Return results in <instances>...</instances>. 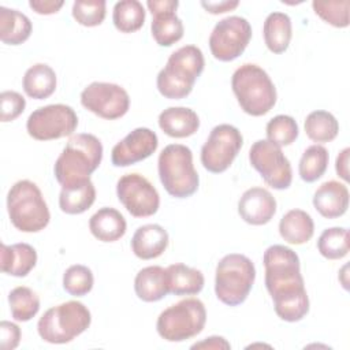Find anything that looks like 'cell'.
<instances>
[{"label":"cell","instance_id":"cell-1","mask_svg":"<svg viewBox=\"0 0 350 350\" xmlns=\"http://www.w3.org/2000/svg\"><path fill=\"white\" fill-rule=\"evenodd\" d=\"M265 287L273 301L276 314L288 323L302 320L309 312L298 254L283 245L269 246L262 256Z\"/></svg>","mask_w":350,"mask_h":350},{"label":"cell","instance_id":"cell-2","mask_svg":"<svg viewBox=\"0 0 350 350\" xmlns=\"http://www.w3.org/2000/svg\"><path fill=\"white\" fill-rule=\"evenodd\" d=\"M101 160L103 144L96 135L89 133L71 135L55 161V178L62 186L90 179Z\"/></svg>","mask_w":350,"mask_h":350},{"label":"cell","instance_id":"cell-3","mask_svg":"<svg viewBox=\"0 0 350 350\" xmlns=\"http://www.w3.org/2000/svg\"><path fill=\"white\" fill-rule=\"evenodd\" d=\"M205 59L196 45H185L172 52L164 68L157 74L156 85L160 94L170 100L187 97L202 74Z\"/></svg>","mask_w":350,"mask_h":350},{"label":"cell","instance_id":"cell-4","mask_svg":"<svg viewBox=\"0 0 350 350\" xmlns=\"http://www.w3.org/2000/svg\"><path fill=\"white\" fill-rule=\"evenodd\" d=\"M231 88L243 112L252 116L268 113L276 104V88L260 66L245 63L238 67L231 78Z\"/></svg>","mask_w":350,"mask_h":350},{"label":"cell","instance_id":"cell-5","mask_svg":"<svg viewBox=\"0 0 350 350\" xmlns=\"http://www.w3.org/2000/svg\"><path fill=\"white\" fill-rule=\"evenodd\" d=\"M7 211L12 226L22 232H38L51 220L41 190L29 179L18 180L11 186L7 194Z\"/></svg>","mask_w":350,"mask_h":350},{"label":"cell","instance_id":"cell-6","mask_svg":"<svg viewBox=\"0 0 350 350\" xmlns=\"http://www.w3.org/2000/svg\"><path fill=\"white\" fill-rule=\"evenodd\" d=\"M157 171L163 187L175 198H187L198 189L200 178L193 164V153L186 145H167L159 154Z\"/></svg>","mask_w":350,"mask_h":350},{"label":"cell","instance_id":"cell-7","mask_svg":"<svg viewBox=\"0 0 350 350\" xmlns=\"http://www.w3.org/2000/svg\"><path fill=\"white\" fill-rule=\"evenodd\" d=\"M92 323L90 310L79 301H67L48 309L37 323L44 342L64 345L85 332Z\"/></svg>","mask_w":350,"mask_h":350},{"label":"cell","instance_id":"cell-8","mask_svg":"<svg viewBox=\"0 0 350 350\" xmlns=\"http://www.w3.org/2000/svg\"><path fill=\"white\" fill-rule=\"evenodd\" d=\"M256 279V268L249 257L239 253L226 254L216 267L215 294L220 302L238 306L247 298Z\"/></svg>","mask_w":350,"mask_h":350},{"label":"cell","instance_id":"cell-9","mask_svg":"<svg viewBox=\"0 0 350 350\" xmlns=\"http://www.w3.org/2000/svg\"><path fill=\"white\" fill-rule=\"evenodd\" d=\"M206 323V310L198 298L182 299L164 309L156 321L157 334L167 342H183L198 335Z\"/></svg>","mask_w":350,"mask_h":350},{"label":"cell","instance_id":"cell-10","mask_svg":"<svg viewBox=\"0 0 350 350\" xmlns=\"http://www.w3.org/2000/svg\"><path fill=\"white\" fill-rule=\"evenodd\" d=\"M78 126L75 111L66 104H49L33 111L26 122L27 134L37 141L71 135Z\"/></svg>","mask_w":350,"mask_h":350},{"label":"cell","instance_id":"cell-11","mask_svg":"<svg viewBox=\"0 0 350 350\" xmlns=\"http://www.w3.org/2000/svg\"><path fill=\"white\" fill-rule=\"evenodd\" d=\"M243 145L241 131L231 124L223 123L212 129L201 148V163L212 174L224 172L234 161Z\"/></svg>","mask_w":350,"mask_h":350},{"label":"cell","instance_id":"cell-12","mask_svg":"<svg viewBox=\"0 0 350 350\" xmlns=\"http://www.w3.org/2000/svg\"><path fill=\"white\" fill-rule=\"evenodd\" d=\"M249 161L268 186L276 190L290 187L293 170L280 146L268 139H258L250 146Z\"/></svg>","mask_w":350,"mask_h":350},{"label":"cell","instance_id":"cell-13","mask_svg":"<svg viewBox=\"0 0 350 350\" xmlns=\"http://www.w3.org/2000/svg\"><path fill=\"white\" fill-rule=\"evenodd\" d=\"M250 38L252 26L247 19L231 15L215 25L209 36V49L215 59L231 62L243 53Z\"/></svg>","mask_w":350,"mask_h":350},{"label":"cell","instance_id":"cell-14","mask_svg":"<svg viewBox=\"0 0 350 350\" xmlns=\"http://www.w3.org/2000/svg\"><path fill=\"white\" fill-rule=\"evenodd\" d=\"M116 196L127 212L134 217L154 215L160 206L156 187L141 174H124L116 183Z\"/></svg>","mask_w":350,"mask_h":350},{"label":"cell","instance_id":"cell-15","mask_svg":"<svg viewBox=\"0 0 350 350\" xmlns=\"http://www.w3.org/2000/svg\"><path fill=\"white\" fill-rule=\"evenodd\" d=\"M81 104L98 118L115 120L130 108L129 93L116 83L92 82L81 93Z\"/></svg>","mask_w":350,"mask_h":350},{"label":"cell","instance_id":"cell-16","mask_svg":"<svg viewBox=\"0 0 350 350\" xmlns=\"http://www.w3.org/2000/svg\"><path fill=\"white\" fill-rule=\"evenodd\" d=\"M159 146V138L148 127H137L120 139L111 152L115 167H129L152 156Z\"/></svg>","mask_w":350,"mask_h":350},{"label":"cell","instance_id":"cell-17","mask_svg":"<svg viewBox=\"0 0 350 350\" xmlns=\"http://www.w3.org/2000/svg\"><path fill=\"white\" fill-rule=\"evenodd\" d=\"M146 5L153 15L150 30L154 41L160 46H171L178 42L185 33L183 23L176 15L178 0H148Z\"/></svg>","mask_w":350,"mask_h":350},{"label":"cell","instance_id":"cell-18","mask_svg":"<svg viewBox=\"0 0 350 350\" xmlns=\"http://www.w3.org/2000/svg\"><path fill=\"white\" fill-rule=\"evenodd\" d=\"M238 213L247 224H267L276 213V200L264 187H250L238 201Z\"/></svg>","mask_w":350,"mask_h":350},{"label":"cell","instance_id":"cell-19","mask_svg":"<svg viewBox=\"0 0 350 350\" xmlns=\"http://www.w3.org/2000/svg\"><path fill=\"white\" fill-rule=\"evenodd\" d=\"M314 209L325 219H336L349 208L347 186L338 180H327L319 186L313 196Z\"/></svg>","mask_w":350,"mask_h":350},{"label":"cell","instance_id":"cell-20","mask_svg":"<svg viewBox=\"0 0 350 350\" xmlns=\"http://www.w3.org/2000/svg\"><path fill=\"white\" fill-rule=\"evenodd\" d=\"M168 232L160 224H144L131 238V250L141 260L160 257L168 246Z\"/></svg>","mask_w":350,"mask_h":350},{"label":"cell","instance_id":"cell-21","mask_svg":"<svg viewBox=\"0 0 350 350\" xmlns=\"http://www.w3.org/2000/svg\"><path fill=\"white\" fill-rule=\"evenodd\" d=\"M159 127L168 137L186 138L197 133L200 118L191 108L170 107L160 112Z\"/></svg>","mask_w":350,"mask_h":350},{"label":"cell","instance_id":"cell-22","mask_svg":"<svg viewBox=\"0 0 350 350\" xmlns=\"http://www.w3.org/2000/svg\"><path fill=\"white\" fill-rule=\"evenodd\" d=\"M134 290L144 302H156L163 299L168 293L167 269L160 265H149L138 271L134 279Z\"/></svg>","mask_w":350,"mask_h":350},{"label":"cell","instance_id":"cell-23","mask_svg":"<svg viewBox=\"0 0 350 350\" xmlns=\"http://www.w3.org/2000/svg\"><path fill=\"white\" fill-rule=\"evenodd\" d=\"M0 258L1 271L4 273L15 278H23L36 267L37 252L31 245L23 242L14 245L1 243Z\"/></svg>","mask_w":350,"mask_h":350},{"label":"cell","instance_id":"cell-24","mask_svg":"<svg viewBox=\"0 0 350 350\" xmlns=\"http://www.w3.org/2000/svg\"><path fill=\"white\" fill-rule=\"evenodd\" d=\"M89 230L101 242H115L126 234L127 223L118 209L103 206L89 219Z\"/></svg>","mask_w":350,"mask_h":350},{"label":"cell","instance_id":"cell-25","mask_svg":"<svg viewBox=\"0 0 350 350\" xmlns=\"http://www.w3.org/2000/svg\"><path fill=\"white\" fill-rule=\"evenodd\" d=\"M96 200V187L90 179L79 180L62 186L59 194V206L67 215H79L86 212Z\"/></svg>","mask_w":350,"mask_h":350},{"label":"cell","instance_id":"cell-26","mask_svg":"<svg viewBox=\"0 0 350 350\" xmlns=\"http://www.w3.org/2000/svg\"><path fill=\"white\" fill-rule=\"evenodd\" d=\"M280 237L291 245H304L314 234L312 216L302 209H291L284 213L279 221Z\"/></svg>","mask_w":350,"mask_h":350},{"label":"cell","instance_id":"cell-27","mask_svg":"<svg viewBox=\"0 0 350 350\" xmlns=\"http://www.w3.org/2000/svg\"><path fill=\"white\" fill-rule=\"evenodd\" d=\"M262 36L267 48L272 53L279 55L287 51L293 37V26L290 16L279 11L271 12L264 21Z\"/></svg>","mask_w":350,"mask_h":350},{"label":"cell","instance_id":"cell-28","mask_svg":"<svg viewBox=\"0 0 350 350\" xmlns=\"http://www.w3.org/2000/svg\"><path fill=\"white\" fill-rule=\"evenodd\" d=\"M56 72L45 63L33 64L26 70L22 81L25 93L36 100H44L56 90Z\"/></svg>","mask_w":350,"mask_h":350},{"label":"cell","instance_id":"cell-29","mask_svg":"<svg viewBox=\"0 0 350 350\" xmlns=\"http://www.w3.org/2000/svg\"><path fill=\"white\" fill-rule=\"evenodd\" d=\"M167 269L168 288L175 295H194L204 288V275L200 269L187 267L182 262L171 264Z\"/></svg>","mask_w":350,"mask_h":350},{"label":"cell","instance_id":"cell-30","mask_svg":"<svg viewBox=\"0 0 350 350\" xmlns=\"http://www.w3.org/2000/svg\"><path fill=\"white\" fill-rule=\"evenodd\" d=\"M30 19L18 10L0 7V40L7 45L23 44L31 34Z\"/></svg>","mask_w":350,"mask_h":350},{"label":"cell","instance_id":"cell-31","mask_svg":"<svg viewBox=\"0 0 350 350\" xmlns=\"http://www.w3.org/2000/svg\"><path fill=\"white\" fill-rule=\"evenodd\" d=\"M304 129L309 139L324 144L336 138L339 133V123L331 112L317 109L306 116Z\"/></svg>","mask_w":350,"mask_h":350},{"label":"cell","instance_id":"cell-32","mask_svg":"<svg viewBox=\"0 0 350 350\" xmlns=\"http://www.w3.org/2000/svg\"><path fill=\"white\" fill-rule=\"evenodd\" d=\"M113 26L120 33L139 30L145 22V8L138 0H120L113 5Z\"/></svg>","mask_w":350,"mask_h":350},{"label":"cell","instance_id":"cell-33","mask_svg":"<svg viewBox=\"0 0 350 350\" xmlns=\"http://www.w3.org/2000/svg\"><path fill=\"white\" fill-rule=\"evenodd\" d=\"M329 154L323 145H310L305 149L298 164V172L304 182L312 183L320 179L328 167Z\"/></svg>","mask_w":350,"mask_h":350},{"label":"cell","instance_id":"cell-34","mask_svg":"<svg viewBox=\"0 0 350 350\" xmlns=\"http://www.w3.org/2000/svg\"><path fill=\"white\" fill-rule=\"evenodd\" d=\"M10 312L16 321H29L40 310L38 295L26 286H18L12 288L8 294Z\"/></svg>","mask_w":350,"mask_h":350},{"label":"cell","instance_id":"cell-35","mask_svg":"<svg viewBox=\"0 0 350 350\" xmlns=\"http://www.w3.org/2000/svg\"><path fill=\"white\" fill-rule=\"evenodd\" d=\"M319 253L328 260H340L349 253V230L345 227L325 228L317 239Z\"/></svg>","mask_w":350,"mask_h":350},{"label":"cell","instance_id":"cell-36","mask_svg":"<svg viewBox=\"0 0 350 350\" xmlns=\"http://www.w3.org/2000/svg\"><path fill=\"white\" fill-rule=\"evenodd\" d=\"M267 139L278 146L291 145L299 134L298 124L293 116L276 115L267 123Z\"/></svg>","mask_w":350,"mask_h":350},{"label":"cell","instance_id":"cell-37","mask_svg":"<svg viewBox=\"0 0 350 350\" xmlns=\"http://www.w3.org/2000/svg\"><path fill=\"white\" fill-rule=\"evenodd\" d=\"M94 283L93 272L82 264L68 267L63 275V288L72 297H83L92 291Z\"/></svg>","mask_w":350,"mask_h":350},{"label":"cell","instance_id":"cell-38","mask_svg":"<svg viewBox=\"0 0 350 350\" xmlns=\"http://www.w3.org/2000/svg\"><path fill=\"white\" fill-rule=\"evenodd\" d=\"M349 0H314L312 3L316 15L331 26L339 29L349 26Z\"/></svg>","mask_w":350,"mask_h":350},{"label":"cell","instance_id":"cell-39","mask_svg":"<svg viewBox=\"0 0 350 350\" xmlns=\"http://www.w3.org/2000/svg\"><path fill=\"white\" fill-rule=\"evenodd\" d=\"M72 18L77 23L94 27L103 23L107 14V3L104 0H77L72 4Z\"/></svg>","mask_w":350,"mask_h":350},{"label":"cell","instance_id":"cell-40","mask_svg":"<svg viewBox=\"0 0 350 350\" xmlns=\"http://www.w3.org/2000/svg\"><path fill=\"white\" fill-rule=\"evenodd\" d=\"M1 104V122H12L15 120L26 108L25 97L14 90H4L0 94Z\"/></svg>","mask_w":350,"mask_h":350},{"label":"cell","instance_id":"cell-41","mask_svg":"<svg viewBox=\"0 0 350 350\" xmlns=\"http://www.w3.org/2000/svg\"><path fill=\"white\" fill-rule=\"evenodd\" d=\"M1 332V349L3 350H14L18 347L21 342V329L15 323L1 321L0 324Z\"/></svg>","mask_w":350,"mask_h":350},{"label":"cell","instance_id":"cell-42","mask_svg":"<svg viewBox=\"0 0 350 350\" xmlns=\"http://www.w3.org/2000/svg\"><path fill=\"white\" fill-rule=\"evenodd\" d=\"M64 1H55V0H30L29 5L30 8L40 14V15H51V14H56L62 7H63Z\"/></svg>","mask_w":350,"mask_h":350},{"label":"cell","instance_id":"cell-43","mask_svg":"<svg viewBox=\"0 0 350 350\" xmlns=\"http://www.w3.org/2000/svg\"><path fill=\"white\" fill-rule=\"evenodd\" d=\"M201 5L204 7V10L209 14L217 15V14H224L227 11H232L234 8H237L239 5V1L237 0H221V1H201Z\"/></svg>","mask_w":350,"mask_h":350},{"label":"cell","instance_id":"cell-44","mask_svg":"<svg viewBox=\"0 0 350 350\" xmlns=\"http://www.w3.org/2000/svg\"><path fill=\"white\" fill-rule=\"evenodd\" d=\"M230 347L231 345L223 336H209L191 346V349H215V350L230 349Z\"/></svg>","mask_w":350,"mask_h":350},{"label":"cell","instance_id":"cell-45","mask_svg":"<svg viewBox=\"0 0 350 350\" xmlns=\"http://www.w3.org/2000/svg\"><path fill=\"white\" fill-rule=\"evenodd\" d=\"M349 154H350V149L345 148L336 156V161H335V170L338 176L346 182L349 180Z\"/></svg>","mask_w":350,"mask_h":350},{"label":"cell","instance_id":"cell-46","mask_svg":"<svg viewBox=\"0 0 350 350\" xmlns=\"http://www.w3.org/2000/svg\"><path fill=\"white\" fill-rule=\"evenodd\" d=\"M347 264L342 268V271L339 272V280H340V283H342V286H343V288L345 290H349V280H347Z\"/></svg>","mask_w":350,"mask_h":350}]
</instances>
